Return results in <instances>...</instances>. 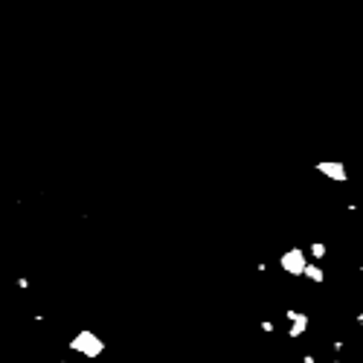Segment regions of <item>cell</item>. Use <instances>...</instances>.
Masks as SVG:
<instances>
[{"mask_svg":"<svg viewBox=\"0 0 363 363\" xmlns=\"http://www.w3.org/2000/svg\"><path fill=\"white\" fill-rule=\"evenodd\" d=\"M70 352H76V355H82L87 361H96L102 352H105V340H102L96 331L90 329H82L73 334V340H70Z\"/></svg>","mask_w":363,"mask_h":363,"instance_id":"cell-1","label":"cell"},{"mask_svg":"<svg viewBox=\"0 0 363 363\" xmlns=\"http://www.w3.org/2000/svg\"><path fill=\"white\" fill-rule=\"evenodd\" d=\"M305 264H308V253L302 247H291L279 256L282 273H288V276H294V279H299V276L305 273Z\"/></svg>","mask_w":363,"mask_h":363,"instance_id":"cell-2","label":"cell"},{"mask_svg":"<svg viewBox=\"0 0 363 363\" xmlns=\"http://www.w3.org/2000/svg\"><path fill=\"white\" fill-rule=\"evenodd\" d=\"M285 320H291V329H288V337L291 340H299L308 331V323H311L305 311H294V308H285Z\"/></svg>","mask_w":363,"mask_h":363,"instance_id":"cell-3","label":"cell"},{"mask_svg":"<svg viewBox=\"0 0 363 363\" xmlns=\"http://www.w3.org/2000/svg\"><path fill=\"white\" fill-rule=\"evenodd\" d=\"M317 169H320L326 178H331V181H337V183L346 181V169H343V163H320Z\"/></svg>","mask_w":363,"mask_h":363,"instance_id":"cell-4","label":"cell"},{"mask_svg":"<svg viewBox=\"0 0 363 363\" xmlns=\"http://www.w3.org/2000/svg\"><path fill=\"white\" fill-rule=\"evenodd\" d=\"M302 276H305V279H311L314 285H323V282H326V270L314 262V259H308V264H305V273H302Z\"/></svg>","mask_w":363,"mask_h":363,"instance_id":"cell-5","label":"cell"},{"mask_svg":"<svg viewBox=\"0 0 363 363\" xmlns=\"http://www.w3.org/2000/svg\"><path fill=\"white\" fill-rule=\"evenodd\" d=\"M326 256H329V247H326L323 241H311V244H308V259L320 262V259H326Z\"/></svg>","mask_w":363,"mask_h":363,"instance_id":"cell-6","label":"cell"},{"mask_svg":"<svg viewBox=\"0 0 363 363\" xmlns=\"http://www.w3.org/2000/svg\"><path fill=\"white\" fill-rule=\"evenodd\" d=\"M262 331L264 334H273V331H276V323H273V320H262Z\"/></svg>","mask_w":363,"mask_h":363,"instance_id":"cell-7","label":"cell"},{"mask_svg":"<svg viewBox=\"0 0 363 363\" xmlns=\"http://www.w3.org/2000/svg\"><path fill=\"white\" fill-rule=\"evenodd\" d=\"M29 276H17V291H29Z\"/></svg>","mask_w":363,"mask_h":363,"instance_id":"cell-8","label":"cell"},{"mask_svg":"<svg viewBox=\"0 0 363 363\" xmlns=\"http://www.w3.org/2000/svg\"><path fill=\"white\" fill-rule=\"evenodd\" d=\"M343 346H346L343 340H334V343H331V352H334V355H343Z\"/></svg>","mask_w":363,"mask_h":363,"instance_id":"cell-9","label":"cell"},{"mask_svg":"<svg viewBox=\"0 0 363 363\" xmlns=\"http://www.w3.org/2000/svg\"><path fill=\"white\" fill-rule=\"evenodd\" d=\"M302 363H317V358H314V355H308V352H305V355H302Z\"/></svg>","mask_w":363,"mask_h":363,"instance_id":"cell-10","label":"cell"},{"mask_svg":"<svg viewBox=\"0 0 363 363\" xmlns=\"http://www.w3.org/2000/svg\"><path fill=\"white\" fill-rule=\"evenodd\" d=\"M355 323H358V326H363V311L358 314V317H355Z\"/></svg>","mask_w":363,"mask_h":363,"instance_id":"cell-11","label":"cell"},{"mask_svg":"<svg viewBox=\"0 0 363 363\" xmlns=\"http://www.w3.org/2000/svg\"><path fill=\"white\" fill-rule=\"evenodd\" d=\"M331 363H346V361H343V358H340V355H337V358H334V361H331Z\"/></svg>","mask_w":363,"mask_h":363,"instance_id":"cell-12","label":"cell"},{"mask_svg":"<svg viewBox=\"0 0 363 363\" xmlns=\"http://www.w3.org/2000/svg\"><path fill=\"white\" fill-rule=\"evenodd\" d=\"M61 363H73V361H61Z\"/></svg>","mask_w":363,"mask_h":363,"instance_id":"cell-13","label":"cell"}]
</instances>
